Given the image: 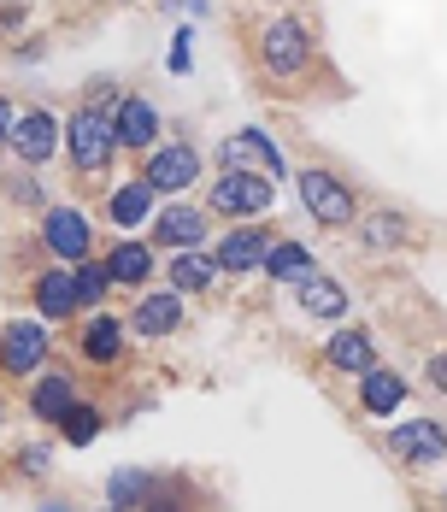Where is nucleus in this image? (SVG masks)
Instances as JSON below:
<instances>
[{"label":"nucleus","instance_id":"1","mask_svg":"<svg viewBox=\"0 0 447 512\" xmlns=\"http://www.w3.org/2000/svg\"><path fill=\"white\" fill-rule=\"evenodd\" d=\"M65 154H71V171L83 177H100L112 154H118V130H112V112L100 106H77L71 124H65Z\"/></svg>","mask_w":447,"mask_h":512},{"label":"nucleus","instance_id":"2","mask_svg":"<svg viewBox=\"0 0 447 512\" xmlns=\"http://www.w3.org/2000/svg\"><path fill=\"white\" fill-rule=\"evenodd\" d=\"M259 65H265L277 83L306 77V65H312V30H306L300 18H271V24L259 30Z\"/></svg>","mask_w":447,"mask_h":512},{"label":"nucleus","instance_id":"3","mask_svg":"<svg viewBox=\"0 0 447 512\" xmlns=\"http://www.w3.org/2000/svg\"><path fill=\"white\" fill-rule=\"evenodd\" d=\"M277 201V189H271V171H218L212 177V212H224V218H259V212H271Z\"/></svg>","mask_w":447,"mask_h":512},{"label":"nucleus","instance_id":"4","mask_svg":"<svg viewBox=\"0 0 447 512\" xmlns=\"http://www.w3.org/2000/svg\"><path fill=\"white\" fill-rule=\"evenodd\" d=\"M300 206L318 218V224H330V230H342V224H353V212H359V201H353V189L336 177V171H324V165H306L300 171Z\"/></svg>","mask_w":447,"mask_h":512},{"label":"nucleus","instance_id":"5","mask_svg":"<svg viewBox=\"0 0 447 512\" xmlns=\"http://www.w3.org/2000/svg\"><path fill=\"white\" fill-rule=\"evenodd\" d=\"M153 195H177V189H195L200 177V154L189 142H165V148H148V165H142Z\"/></svg>","mask_w":447,"mask_h":512},{"label":"nucleus","instance_id":"6","mask_svg":"<svg viewBox=\"0 0 447 512\" xmlns=\"http://www.w3.org/2000/svg\"><path fill=\"white\" fill-rule=\"evenodd\" d=\"M42 359H48V330H42V318H12V324L0 330V371H6V377H30Z\"/></svg>","mask_w":447,"mask_h":512},{"label":"nucleus","instance_id":"7","mask_svg":"<svg viewBox=\"0 0 447 512\" xmlns=\"http://www.w3.org/2000/svg\"><path fill=\"white\" fill-rule=\"evenodd\" d=\"M59 142H65V130H59V118L53 112H42V106H30L24 118H12V154L24 159V165H48L53 154H59Z\"/></svg>","mask_w":447,"mask_h":512},{"label":"nucleus","instance_id":"8","mask_svg":"<svg viewBox=\"0 0 447 512\" xmlns=\"http://www.w3.org/2000/svg\"><path fill=\"white\" fill-rule=\"evenodd\" d=\"M42 242L59 265H83L89 259V218L77 206H48L42 212Z\"/></svg>","mask_w":447,"mask_h":512},{"label":"nucleus","instance_id":"9","mask_svg":"<svg viewBox=\"0 0 447 512\" xmlns=\"http://www.w3.org/2000/svg\"><path fill=\"white\" fill-rule=\"evenodd\" d=\"M389 448L412 465H436V460H447V430L436 418H412V424H395L389 430Z\"/></svg>","mask_w":447,"mask_h":512},{"label":"nucleus","instance_id":"10","mask_svg":"<svg viewBox=\"0 0 447 512\" xmlns=\"http://www.w3.org/2000/svg\"><path fill=\"white\" fill-rule=\"evenodd\" d=\"M112 130H118V148H130V154H148L153 142H159V112H153L142 95H118Z\"/></svg>","mask_w":447,"mask_h":512},{"label":"nucleus","instance_id":"11","mask_svg":"<svg viewBox=\"0 0 447 512\" xmlns=\"http://www.w3.org/2000/svg\"><path fill=\"white\" fill-rule=\"evenodd\" d=\"M153 242L159 248H177V254H189L206 242V212L200 206H165V212H153Z\"/></svg>","mask_w":447,"mask_h":512},{"label":"nucleus","instance_id":"12","mask_svg":"<svg viewBox=\"0 0 447 512\" xmlns=\"http://www.w3.org/2000/svg\"><path fill=\"white\" fill-rule=\"evenodd\" d=\"M218 159H224L230 171H259V165H265L271 177L283 171V154H277V142H271L265 130H236V136L218 148Z\"/></svg>","mask_w":447,"mask_h":512},{"label":"nucleus","instance_id":"13","mask_svg":"<svg viewBox=\"0 0 447 512\" xmlns=\"http://www.w3.org/2000/svg\"><path fill=\"white\" fill-rule=\"evenodd\" d=\"M36 307L42 318H71V312L83 307V295H77V271L71 265H53L36 277Z\"/></svg>","mask_w":447,"mask_h":512},{"label":"nucleus","instance_id":"14","mask_svg":"<svg viewBox=\"0 0 447 512\" xmlns=\"http://www.w3.org/2000/svg\"><path fill=\"white\" fill-rule=\"evenodd\" d=\"M265 254H271V236L253 230V224H236V230L218 242V265H224V271H259Z\"/></svg>","mask_w":447,"mask_h":512},{"label":"nucleus","instance_id":"15","mask_svg":"<svg viewBox=\"0 0 447 512\" xmlns=\"http://www.w3.org/2000/svg\"><path fill=\"white\" fill-rule=\"evenodd\" d=\"M218 254H206V248H189V254L171 259V271H165V283L177 289V295H200V289H212L218 283Z\"/></svg>","mask_w":447,"mask_h":512},{"label":"nucleus","instance_id":"16","mask_svg":"<svg viewBox=\"0 0 447 512\" xmlns=\"http://www.w3.org/2000/svg\"><path fill=\"white\" fill-rule=\"evenodd\" d=\"M183 324V301H177V289H165V295H142L136 312H130V330L136 336H171Z\"/></svg>","mask_w":447,"mask_h":512},{"label":"nucleus","instance_id":"17","mask_svg":"<svg viewBox=\"0 0 447 512\" xmlns=\"http://www.w3.org/2000/svg\"><path fill=\"white\" fill-rule=\"evenodd\" d=\"M295 295H300V312H306V318H342V312H348V289H342L336 277H318V271L300 277Z\"/></svg>","mask_w":447,"mask_h":512},{"label":"nucleus","instance_id":"18","mask_svg":"<svg viewBox=\"0 0 447 512\" xmlns=\"http://www.w3.org/2000/svg\"><path fill=\"white\" fill-rule=\"evenodd\" d=\"M359 401H365V412L389 418V412H395L400 401H406V377H400V371H383V365L359 371Z\"/></svg>","mask_w":447,"mask_h":512},{"label":"nucleus","instance_id":"19","mask_svg":"<svg viewBox=\"0 0 447 512\" xmlns=\"http://www.w3.org/2000/svg\"><path fill=\"white\" fill-rule=\"evenodd\" d=\"M153 212V189H148V177H136V183H118L112 189V201H106V218L118 224V230H136L142 218Z\"/></svg>","mask_w":447,"mask_h":512},{"label":"nucleus","instance_id":"20","mask_svg":"<svg viewBox=\"0 0 447 512\" xmlns=\"http://www.w3.org/2000/svg\"><path fill=\"white\" fill-rule=\"evenodd\" d=\"M106 271H112V283H118V289H136V283H148V277H153L148 242H118V248H112V259H106Z\"/></svg>","mask_w":447,"mask_h":512},{"label":"nucleus","instance_id":"21","mask_svg":"<svg viewBox=\"0 0 447 512\" xmlns=\"http://www.w3.org/2000/svg\"><path fill=\"white\" fill-rule=\"evenodd\" d=\"M324 359H330L336 371H353V377L377 365V359H371V336H365V330H336V336H330V348H324Z\"/></svg>","mask_w":447,"mask_h":512},{"label":"nucleus","instance_id":"22","mask_svg":"<svg viewBox=\"0 0 447 512\" xmlns=\"http://www.w3.org/2000/svg\"><path fill=\"white\" fill-rule=\"evenodd\" d=\"M71 407H77V389H71V377H65V371L42 377V383H36V395H30V412H36V418H48V424H59Z\"/></svg>","mask_w":447,"mask_h":512},{"label":"nucleus","instance_id":"23","mask_svg":"<svg viewBox=\"0 0 447 512\" xmlns=\"http://www.w3.org/2000/svg\"><path fill=\"white\" fill-rule=\"evenodd\" d=\"M83 354L95 359V365H112V359L124 354V324H118V318H106V312H95V318H89V330H83Z\"/></svg>","mask_w":447,"mask_h":512},{"label":"nucleus","instance_id":"24","mask_svg":"<svg viewBox=\"0 0 447 512\" xmlns=\"http://www.w3.org/2000/svg\"><path fill=\"white\" fill-rule=\"evenodd\" d=\"M265 277H277V283H300V277H312V254H306L300 242H271V254H265Z\"/></svg>","mask_w":447,"mask_h":512},{"label":"nucleus","instance_id":"25","mask_svg":"<svg viewBox=\"0 0 447 512\" xmlns=\"http://www.w3.org/2000/svg\"><path fill=\"white\" fill-rule=\"evenodd\" d=\"M359 242H365L371 254H383V248H400V242H406V218H400V212H371V218L359 224Z\"/></svg>","mask_w":447,"mask_h":512},{"label":"nucleus","instance_id":"26","mask_svg":"<svg viewBox=\"0 0 447 512\" xmlns=\"http://www.w3.org/2000/svg\"><path fill=\"white\" fill-rule=\"evenodd\" d=\"M148 495H153L148 471H118V477L106 483V501H112V512H136Z\"/></svg>","mask_w":447,"mask_h":512},{"label":"nucleus","instance_id":"27","mask_svg":"<svg viewBox=\"0 0 447 512\" xmlns=\"http://www.w3.org/2000/svg\"><path fill=\"white\" fill-rule=\"evenodd\" d=\"M59 430H65V442H71V448H89V442L100 436V412L95 407H71L65 418H59Z\"/></svg>","mask_w":447,"mask_h":512},{"label":"nucleus","instance_id":"28","mask_svg":"<svg viewBox=\"0 0 447 512\" xmlns=\"http://www.w3.org/2000/svg\"><path fill=\"white\" fill-rule=\"evenodd\" d=\"M106 289H112V271L83 259V265H77V295H83V307H100V301H106Z\"/></svg>","mask_w":447,"mask_h":512},{"label":"nucleus","instance_id":"29","mask_svg":"<svg viewBox=\"0 0 447 512\" xmlns=\"http://www.w3.org/2000/svg\"><path fill=\"white\" fill-rule=\"evenodd\" d=\"M6 195H12V201H24V206H42V183H36V177H24V171H18V177H12V183H6Z\"/></svg>","mask_w":447,"mask_h":512},{"label":"nucleus","instance_id":"30","mask_svg":"<svg viewBox=\"0 0 447 512\" xmlns=\"http://www.w3.org/2000/svg\"><path fill=\"white\" fill-rule=\"evenodd\" d=\"M430 383H436V389L447 395V354H436V359H430Z\"/></svg>","mask_w":447,"mask_h":512},{"label":"nucleus","instance_id":"31","mask_svg":"<svg viewBox=\"0 0 447 512\" xmlns=\"http://www.w3.org/2000/svg\"><path fill=\"white\" fill-rule=\"evenodd\" d=\"M171 71H189V36H177V48H171Z\"/></svg>","mask_w":447,"mask_h":512},{"label":"nucleus","instance_id":"32","mask_svg":"<svg viewBox=\"0 0 447 512\" xmlns=\"http://www.w3.org/2000/svg\"><path fill=\"white\" fill-rule=\"evenodd\" d=\"M24 465H30V477H42V465H48V448H30V454H24Z\"/></svg>","mask_w":447,"mask_h":512},{"label":"nucleus","instance_id":"33","mask_svg":"<svg viewBox=\"0 0 447 512\" xmlns=\"http://www.w3.org/2000/svg\"><path fill=\"white\" fill-rule=\"evenodd\" d=\"M142 512H183V507H171L165 495H148V501H142Z\"/></svg>","mask_w":447,"mask_h":512},{"label":"nucleus","instance_id":"34","mask_svg":"<svg viewBox=\"0 0 447 512\" xmlns=\"http://www.w3.org/2000/svg\"><path fill=\"white\" fill-rule=\"evenodd\" d=\"M12 142V112H6V101H0V148Z\"/></svg>","mask_w":447,"mask_h":512},{"label":"nucleus","instance_id":"35","mask_svg":"<svg viewBox=\"0 0 447 512\" xmlns=\"http://www.w3.org/2000/svg\"><path fill=\"white\" fill-rule=\"evenodd\" d=\"M183 6H189V12H206V6H212V0H183Z\"/></svg>","mask_w":447,"mask_h":512},{"label":"nucleus","instance_id":"36","mask_svg":"<svg viewBox=\"0 0 447 512\" xmlns=\"http://www.w3.org/2000/svg\"><path fill=\"white\" fill-rule=\"evenodd\" d=\"M42 512H65V507H42Z\"/></svg>","mask_w":447,"mask_h":512}]
</instances>
